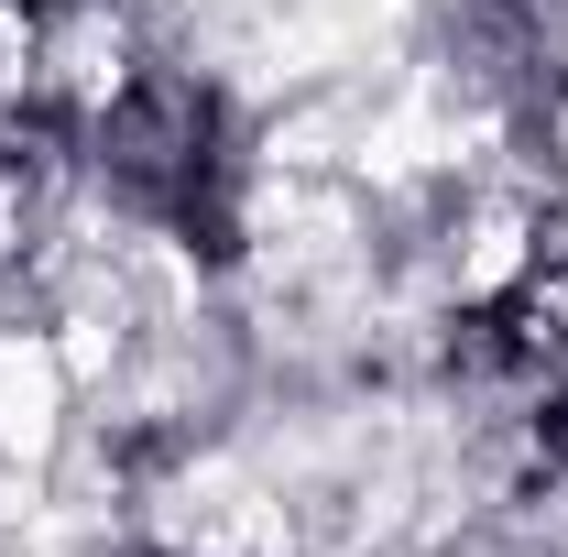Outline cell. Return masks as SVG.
<instances>
[{
  "instance_id": "1",
  "label": "cell",
  "mask_w": 568,
  "mask_h": 557,
  "mask_svg": "<svg viewBox=\"0 0 568 557\" xmlns=\"http://www.w3.org/2000/svg\"><path fill=\"white\" fill-rule=\"evenodd\" d=\"M448 372H459L470 416L493 426V437L536 448V459L568 437V317L547 295H493V306H470Z\"/></svg>"
},
{
  "instance_id": "2",
  "label": "cell",
  "mask_w": 568,
  "mask_h": 557,
  "mask_svg": "<svg viewBox=\"0 0 568 557\" xmlns=\"http://www.w3.org/2000/svg\"><path fill=\"white\" fill-rule=\"evenodd\" d=\"M99 164L153 209H197L219 164V99L175 67H132V88L99 110Z\"/></svg>"
}]
</instances>
